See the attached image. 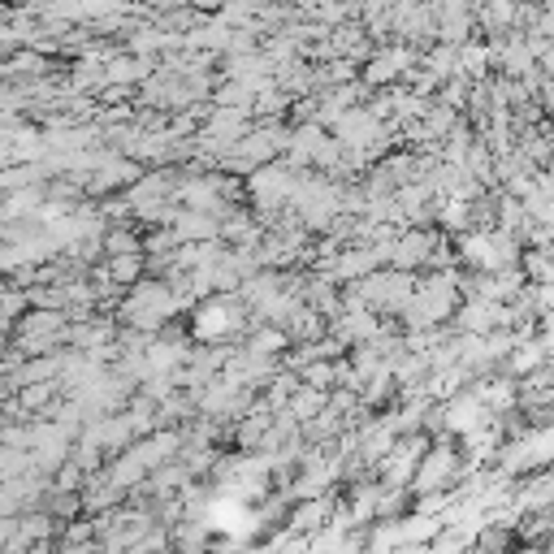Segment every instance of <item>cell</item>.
I'll return each mask as SVG.
<instances>
[{
  "label": "cell",
  "mask_w": 554,
  "mask_h": 554,
  "mask_svg": "<svg viewBox=\"0 0 554 554\" xmlns=\"http://www.w3.org/2000/svg\"><path fill=\"white\" fill-rule=\"evenodd\" d=\"M464 260L485 273H503V269L520 265V243H516V234H507V230L472 234V239H464Z\"/></svg>",
  "instance_id": "cell-1"
},
{
  "label": "cell",
  "mask_w": 554,
  "mask_h": 554,
  "mask_svg": "<svg viewBox=\"0 0 554 554\" xmlns=\"http://www.w3.org/2000/svg\"><path fill=\"white\" fill-rule=\"evenodd\" d=\"M507 554H542V550H533V546H524V550H507Z\"/></svg>",
  "instance_id": "cell-10"
},
{
  "label": "cell",
  "mask_w": 554,
  "mask_h": 554,
  "mask_svg": "<svg viewBox=\"0 0 554 554\" xmlns=\"http://www.w3.org/2000/svg\"><path fill=\"white\" fill-rule=\"evenodd\" d=\"M169 312H174V299H169L161 286H143L139 299L130 303V316H135L139 325H161Z\"/></svg>",
  "instance_id": "cell-3"
},
{
  "label": "cell",
  "mask_w": 554,
  "mask_h": 554,
  "mask_svg": "<svg viewBox=\"0 0 554 554\" xmlns=\"http://www.w3.org/2000/svg\"><path fill=\"white\" fill-rule=\"evenodd\" d=\"M455 468H459L455 451H446V446H438V451H425V459L416 464L412 490L416 494H438V490H446V485H451V477H455Z\"/></svg>",
  "instance_id": "cell-2"
},
{
  "label": "cell",
  "mask_w": 554,
  "mask_h": 554,
  "mask_svg": "<svg viewBox=\"0 0 554 554\" xmlns=\"http://www.w3.org/2000/svg\"><path fill=\"white\" fill-rule=\"evenodd\" d=\"M390 256L399 260V265H420V260L429 256V239L425 234H407L399 247H390Z\"/></svg>",
  "instance_id": "cell-6"
},
{
  "label": "cell",
  "mask_w": 554,
  "mask_h": 554,
  "mask_svg": "<svg viewBox=\"0 0 554 554\" xmlns=\"http://www.w3.org/2000/svg\"><path fill=\"white\" fill-rule=\"evenodd\" d=\"M542 516H546V529H550V537H554V511H542Z\"/></svg>",
  "instance_id": "cell-9"
},
{
  "label": "cell",
  "mask_w": 554,
  "mask_h": 554,
  "mask_svg": "<svg viewBox=\"0 0 554 554\" xmlns=\"http://www.w3.org/2000/svg\"><path fill=\"white\" fill-rule=\"evenodd\" d=\"M542 554H554V537H550V546H546V550H542Z\"/></svg>",
  "instance_id": "cell-11"
},
{
  "label": "cell",
  "mask_w": 554,
  "mask_h": 554,
  "mask_svg": "<svg viewBox=\"0 0 554 554\" xmlns=\"http://www.w3.org/2000/svg\"><path fill=\"white\" fill-rule=\"evenodd\" d=\"M234 325V312L226 308V303H213V308L200 312V334H221V329Z\"/></svg>",
  "instance_id": "cell-7"
},
{
  "label": "cell",
  "mask_w": 554,
  "mask_h": 554,
  "mask_svg": "<svg viewBox=\"0 0 554 554\" xmlns=\"http://www.w3.org/2000/svg\"><path fill=\"white\" fill-rule=\"evenodd\" d=\"M321 407H325V399L308 386V390H299V399H295V407H290V416H295V420H312V416H321Z\"/></svg>",
  "instance_id": "cell-8"
},
{
  "label": "cell",
  "mask_w": 554,
  "mask_h": 554,
  "mask_svg": "<svg viewBox=\"0 0 554 554\" xmlns=\"http://www.w3.org/2000/svg\"><path fill=\"white\" fill-rule=\"evenodd\" d=\"M546 364V351H542V342H516V347H511L507 351V368H511V373H516V377H529L533 373V368H542Z\"/></svg>",
  "instance_id": "cell-4"
},
{
  "label": "cell",
  "mask_w": 554,
  "mask_h": 554,
  "mask_svg": "<svg viewBox=\"0 0 554 554\" xmlns=\"http://www.w3.org/2000/svg\"><path fill=\"white\" fill-rule=\"evenodd\" d=\"M325 516H329V503H325V498H312V503L295 507L290 529H295V533H321L325 529Z\"/></svg>",
  "instance_id": "cell-5"
}]
</instances>
